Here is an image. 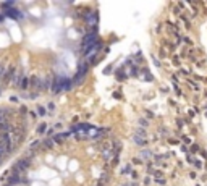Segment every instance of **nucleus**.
I'll use <instances>...</instances> for the list:
<instances>
[{"instance_id":"nucleus-12","label":"nucleus","mask_w":207,"mask_h":186,"mask_svg":"<svg viewBox=\"0 0 207 186\" xmlns=\"http://www.w3.org/2000/svg\"><path fill=\"white\" fill-rule=\"evenodd\" d=\"M194 186H202V185H201V183H196V185H194Z\"/></svg>"},{"instance_id":"nucleus-13","label":"nucleus","mask_w":207,"mask_h":186,"mask_svg":"<svg viewBox=\"0 0 207 186\" xmlns=\"http://www.w3.org/2000/svg\"><path fill=\"white\" fill-rule=\"evenodd\" d=\"M204 170H207V162H206V167H204Z\"/></svg>"},{"instance_id":"nucleus-6","label":"nucleus","mask_w":207,"mask_h":186,"mask_svg":"<svg viewBox=\"0 0 207 186\" xmlns=\"http://www.w3.org/2000/svg\"><path fill=\"white\" fill-rule=\"evenodd\" d=\"M196 159H197V157H194V155L191 154V152H189V154H186V155H185V162H186V164H188V165H191V167H193V165H194V162H196Z\"/></svg>"},{"instance_id":"nucleus-14","label":"nucleus","mask_w":207,"mask_h":186,"mask_svg":"<svg viewBox=\"0 0 207 186\" xmlns=\"http://www.w3.org/2000/svg\"><path fill=\"white\" fill-rule=\"evenodd\" d=\"M204 115H206V118H207V112H204Z\"/></svg>"},{"instance_id":"nucleus-11","label":"nucleus","mask_w":207,"mask_h":186,"mask_svg":"<svg viewBox=\"0 0 207 186\" xmlns=\"http://www.w3.org/2000/svg\"><path fill=\"white\" fill-rule=\"evenodd\" d=\"M201 95H202V97L207 100V88H204V89H202V94H201Z\"/></svg>"},{"instance_id":"nucleus-9","label":"nucleus","mask_w":207,"mask_h":186,"mask_svg":"<svg viewBox=\"0 0 207 186\" xmlns=\"http://www.w3.org/2000/svg\"><path fill=\"white\" fill-rule=\"evenodd\" d=\"M199 155H201V159H202L204 162H207V149H206V147H202V149H201Z\"/></svg>"},{"instance_id":"nucleus-1","label":"nucleus","mask_w":207,"mask_h":186,"mask_svg":"<svg viewBox=\"0 0 207 186\" xmlns=\"http://www.w3.org/2000/svg\"><path fill=\"white\" fill-rule=\"evenodd\" d=\"M202 147H204V146H201L199 141H194V142L189 146V152L193 155H199V152H201V149H202Z\"/></svg>"},{"instance_id":"nucleus-2","label":"nucleus","mask_w":207,"mask_h":186,"mask_svg":"<svg viewBox=\"0 0 207 186\" xmlns=\"http://www.w3.org/2000/svg\"><path fill=\"white\" fill-rule=\"evenodd\" d=\"M183 44H185V46H189V49H194V47H196V42H194V39L191 37L189 34L183 36Z\"/></svg>"},{"instance_id":"nucleus-5","label":"nucleus","mask_w":207,"mask_h":186,"mask_svg":"<svg viewBox=\"0 0 207 186\" xmlns=\"http://www.w3.org/2000/svg\"><path fill=\"white\" fill-rule=\"evenodd\" d=\"M194 141H196V139H193V138H191L189 134H183V136H181V142H183V144H186V146H191V144H193Z\"/></svg>"},{"instance_id":"nucleus-3","label":"nucleus","mask_w":207,"mask_h":186,"mask_svg":"<svg viewBox=\"0 0 207 186\" xmlns=\"http://www.w3.org/2000/svg\"><path fill=\"white\" fill-rule=\"evenodd\" d=\"M193 167H194V170H196V172H202V170H204V167H206V162H204L202 159H199V157H197Z\"/></svg>"},{"instance_id":"nucleus-10","label":"nucleus","mask_w":207,"mask_h":186,"mask_svg":"<svg viewBox=\"0 0 207 186\" xmlns=\"http://www.w3.org/2000/svg\"><path fill=\"white\" fill-rule=\"evenodd\" d=\"M201 110H202V112H207V100L202 102V105H201Z\"/></svg>"},{"instance_id":"nucleus-8","label":"nucleus","mask_w":207,"mask_h":186,"mask_svg":"<svg viewBox=\"0 0 207 186\" xmlns=\"http://www.w3.org/2000/svg\"><path fill=\"white\" fill-rule=\"evenodd\" d=\"M155 183H157L159 186H165V185H167V178H165V176H162V178H155Z\"/></svg>"},{"instance_id":"nucleus-7","label":"nucleus","mask_w":207,"mask_h":186,"mask_svg":"<svg viewBox=\"0 0 207 186\" xmlns=\"http://www.w3.org/2000/svg\"><path fill=\"white\" fill-rule=\"evenodd\" d=\"M188 178H191V180H194V181H197V180H199V175L196 173V170H189V172H188Z\"/></svg>"},{"instance_id":"nucleus-4","label":"nucleus","mask_w":207,"mask_h":186,"mask_svg":"<svg viewBox=\"0 0 207 186\" xmlns=\"http://www.w3.org/2000/svg\"><path fill=\"white\" fill-rule=\"evenodd\" d=\"M194 67H196L197 70H207V58L206 57H204V58H199L197 63H194Z\"/></svg>"}]
</instances>
